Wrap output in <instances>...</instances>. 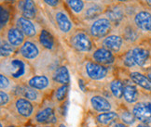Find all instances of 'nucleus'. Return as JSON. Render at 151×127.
Instances as JSON below:
<instances>
[{
	"label": "nucleus",
	"mask_w": 151,
	"mask_h": 127,
	"mask_svg": "<svg viewBox=\"0 0 151 127\" xmlns=\"http://www.w3.org/2000/svg\"><path fill=\"white\" fill-rule=\"evenodd\" d=\"M5 70V75H7L13 81L29 80L32 76L31 67L25 60L22 57H9L5 60V68L1 69V72Z\"/></svg>",
	"instance_id": "1"
},
{
	"label": "nucleus",
	"mask_w": 151,
	"mask_h": 127,
	"mask_svg": "<svg viewBox=\"0 0 151 127\" xmlns=\"http://www.w3.org/2000/svg\"><path fill=\"white\" fill-rule=\"evenodd\" d=\"M114 25L104 15L91 22L89 28V34L91 38L104 39L112 32Z\"/></svg>",
	"instance_id": "2"
},
{
	"label": "nucleus",
	"mask_w": 151,
	"mask_h": 127,
	"mask_svg": "<svg viewBox=\"0 0 151 127\" xmlns=\"http://www.w3.org/2000/svg\"><path fill=\"white\" fill-rule=\"evenodd\" d=\"M70 45L73 48L82 53H88L91 51L93 47L91 35L89 33L84 31H76L73 33L70 37Z\"/></svg>",
	"instance_id": "3"
},
{
	"label": "nucleus",
	"mask_w": 151,
	"mask_h": 127,
	"mask_svg": "<svg viewBox=\"0 0 151 127\" xmlns=\"http://www.w3.org/2000/svg\"><path fill=\"white\" fill-rule=\"evenodd\" d=\"M12 107L15 114L22 119H30L35 115V104L22 96H15L12 104Z\"/></svg>",
	"instance_id": "4"
},
{
	"label": "nucleus",
	"mask_w": 151,
	"mask_h": 127,
	"mask_svg": "<svg viewBox=\"0 0 151 127\" xmlns=\"http://www.w3.org/2000/svg\"><path fill=\"white\" fill-rule=\"evenodd\" d=\"M104 16L112 22L114 27H119L125 22L126 18V9L122 4H111L106 6Z\"/></svg>",
	"instance_id": "5"
},
{
	"label": "nucleus",
	"mask_w": 151,
	"mask_h": 127,
	"mask_svg": "<svg viewBox=\"0 0 151 127\" xmlns=\"http://www.w3.org/2000/svg\"><path fill=\"white\" fill-rule=\"evenodd\" d=\"M132 23L141 33L151 35V11L147 9L138 10L132 17Z\"/></svg>",
	"instance_id": "6"
},
{
	"label": "nucleus",
	"mask_w": 151,
	"mask_h": 127,
	"mask_svg": "<svg viewBox=\"0 0 151 127\" xmlns=\"http://www.w3.org/2000/svg\"><path fill=\"white\" fill-rule=\"evenodd\" d=\"M15 96H22L24 99L30 100L34 104L40 105L43 101V93L41 91L37 90L33 87H30L27 84H21L18 85L13 91Z\"/></svg>",
	"instance_id": "7"
},
{
	"label": "nucleus",
	"mask_w": 151,
	"mask_h": 127,
	"mask_svg": "<svg viewBox=\"0 0 151 127\" xmlns=\"http://www.w3.org/2000/svg\"><path fill=\"white\" fill-rule=\"evenodd\" d=\"M33 122L37 125H53L57 122V118L54 111L53 106H43L35 113Z\"/></svg>",
	"instance_id": "8"
},
{
	"label": "nucleus",
	"mask_w": 151,
	"mask_h": 127,
	"mask_svg": "<svg viewBox=\"0 0 151 127\" xmlns=\"http://www.w3.org/2000/svg\"><path fill=\"white\" fill-rule=\"evenodd\" d=\"M131 111L134 115L136 121L148 124L151 123V102L148 101L136 102L132 107Z\"/></svg>",
	"instance_id": "9"
},
{
	"label": "nucleus",
	"mask_w": 151,
	"mask_h": 127,
	"mask_svg": "<svg viewBox=\"0 0 151 127\" xmlns=\"http://www.w3.org/2000/svg\"><path fill=\"white\" fill-rule=\"evenodd\" d=\"M85 72L91 80L101 81L104 80L108 74V68L104 65L99 64L94 61H87L85 63Z\"/></svg>",
	"instance_id": "10"
},
{
	"label": "nucleus",
	"mask_w": 151,
	"mask_h": 127,
	"mask_svg": "<svg viewBox=\"0 0 151 127\" xmlns=\"http://www.w3.org/2000/svg\"><path fill=\"white\" fill-rule=\"evenodd\" d=\"M54 21L58 30L63 34H69L73 31L74 23L65 10L57 9L54 13Z\"/></svg>",
	"instance_id": "11"
},
{
	"label": "nucleus",
	"mask_w": 151,
	"mask_h": 127,
	"mask_svg": "<svg viewBox=\"0 0 151 127\" xmlns=\"http://www.w3.org/2000/svg\"><path fill=\"white\" fill-rule=\"evenodd\" d=\"M14 24L15 26L20 29L24 34L25 37L28 38H33L37 36L38 33L37 25L34 23L32 20H29L27 18H24L21 15H18L14 20Z\"/></svg>",
	"instance_id": "12"
},
{
	"label": "nucleus",
	"mask_w": 151,
	"mask_h": 127,
	"mask_svg": "<svg viewBox=\"0 0 151 127\" xmlns=\"http://www.w3.org/2000/svg\"><path fill=\"white\" fill-rule=\"evenodd\" d=\"M5 39L15 48H20L26 41L25 35L15 25H9L5 29Z\"/></svg>",
	"instance_id": "13"
},
{
	"label": "nucleus",
	"mask_w": 151,
	"mask_h": 127,
	"mask_svg": "<svg viewBox=\"0 0 151 127\" xmlns=\"http://www.w3.org/2000/svg\"><path fill=\"white\" fill-rule=\"evenodd\" d=\"M124 43L120 33H111L103 39L102 47L113 52L114 54H119L122 51Z\"/></svg>",
	"instance_id": "14"
},
{
	"label": "nucleus",
	"mask_w": 151,
	"mask_h": 127,
	"mask_svg": "<svg viewBox=\"0 0 151 127\" xmlns=\"http://www.w3.org/2000/svg\"><path fill=\"white\" fill-rule=\"evenodd\" d=\"M89 102L91 109L98 113L111 111L113 109V105L111 101L100 94H94L91 96Z\"/></svg>",
	"instance_id": "15"
},
{
	"label": "nucleus",
	"mask_w": 151,
	"mask_h": 127,
	"mask_svg": "<svg viewBox=\"0 0 151 127\" xmlns=\"http://www.w3.org/2000/svg\"><path fill=\"white\" fill-rule=\"evenodd\" d=\"M19 55L25 60H35L40 55V48L37 43L31 40H26L19 48Z\"/></svg>",
	"instance_id": "16"
},
{
	"label": "nucleus",
	"mask_w": 151,
	"mask_h": 127,
	"mask_svg": "<svg viewBox=\"0 0 151 127\" xmlns=\"http://www.w3.org/2000/svg\"><path fill=\"white\" fill-rule=\"evenodd\" d=\"M17 9L21 16L29 20H35L37 15V7L34 0H19Z\"/></svg>",
	"instance_id": "17"
},
{
	"label": "nucleus",
	"mask_w": 151,
	"mask_h": 127,
	"mask_svg": "<svg viewBox=\"0 0 151 127\" xmlns=\"http://www.w3.org/2000/svg\"><path fill=\"white\" fill-rule=\"evenodd\" d=\"M106 6L98 3H89L86 4L85 10L80 17L84 21H95L96 19L102 17L106 11Z\"/></svg>",
	"instance_id": "18"
},
{
	"label": "nucleus",
	"mask_w": 151,
	"mask_h": 127,
	"mask_svg": "<svg viewBox=\"0 0 151 127\" xmlns=\"http://www.w3.org/2000/svg\"><path fill=\"white\" fill-rule=\"evenodd\" d=\"M91 59L94 62L102 65H111L115 62V55L113 52L103 47L96 48L91 54Z\"/></svg>",
	"instance_id": "19"
},
{
	"label": "nucleus",
	"mask_w": 151,
	"mask_h": 127,
	"mask_svg": "<svg viewBox=\"0 0 151 127\" xmlns=\"http://www.w3.org/2000/svg\"><path fill=\"white\" fill-rule=\"evenodd\" d=\"M120 26L122 27L120 34L125 43L134 44L138 41L141 33L138 31V29L132 22H123Z\"/></svg>",
	"instance_id": "20"
},
{
	"label": "nucleus",
	"mask_w": 151,
	"mask_h": 127,
	"mask_svg": "<svg viewBox=\"0 0 151 127\" xmlns=\"http://www.w3.org/2000/svg\"><path fill=\"white\" fill-rule=\"evenodd\" d=\"M26 84L42 92L50 87L51 80L46 75H35L26 81Z\"/></svg>",
	"instance_id": "21"
},
{
	"label": "nucleus",
	"mask_w": 151,
	"mask_h": 127,
	"mask_svg": "<svg viewBox=\"0 0 151 127\" xmlns=\"http://www.w3.org/2000/svg\"><path fill=\"white\" fill-rule=\"evenodd\" d=\"M51 79L54 83L58 84H69V83H70V74H69L67 67L59 66L58 68H56L53 72H52Z\"/></svg>",
	"instance_id": "22"
},
{
	"label": "nucleus",
	"mask_w": 151,
	"mask_h": 127,
	"mask_svg": "<svg viewBox=\"0 0 151 127\" xmlns=\"http://www.w3.org/2000/svg\"><path fill=\"white\" fill-rule=\"evenodd\" d=\"M118 120H119V114L114 111L99 113L96 116V123L101 127H109Z\"/></svg>",
	"instance_id": "23"
},
{
	"label": "nucleus",
	"mask_w": 151,
	"mask_h": 127,
	"mask_svg": "<svg viewBox=\"0 0 151 127\" xmlns=\"http://www.w3.org/2000/svg\"><path fill=\"white\" fill-rule=\"evenodd\" d=\"M130 79L132 80V82L140 86L144 90L151 92V80L147 75L139 72H130Z\"/></svg>",
	"instance_id": "24"
},
{
	"label": "nucleus",
	"mask_w": 151,
	"mask_h": 127,
	"mask_svg": "<svg viewBox=\"0 0 151 127\" xmlns=\"http://www.w3.org/2000/svg\"><path fill=\"white\" fill-rule=\"evenodd\" d=\"M38 42L42 48L47 50H52L55 48V39L50 32L41 29L38 34Z\"/></svg>",
	"instance_id": "25"
},
{
	"label": "nucleus",
	"mask_w": 151,
	"mask_h": 127,
	"mask_svg": "<svg viewBox=\"0 0 151 127\" xmlns=\"http://www.w3.org/2000/svg\"><path fill=\"white\" fill-rule=\"evenodd\" d=\"M132 56H133V59H134L136 65L139 67L144 66V64L147 62L149 57V51L144 48L136 47V48H132Z\"/></svg>",
	"instance_id": "26"
},
{
	"label": "nucleus",
	"mask_w": 151,
	"mask_h": 127,
	"mask_svg": "<svg viewBox=\"0 0 151 127\" xmlns=\"http://www.w3.org/2000/svg\"><path fill=\"white\" fill-rule=\"evenodd\" d=\"M123 99L128 104H135L139 100V92L132 84H125Z\"/></svg>",
	"instance_id": "27"
},
{
	"label": "nucleus",
	"mask_w": 151,
	"mask_h": 127,
	"mask_svg": "<svg viewBox=\"0 0 151 127\" xmlns=\"http://www.w3.org/2000/svg\"><path fill=\"white\" fill-rule=\"evenodd\" d=\"M124 84L122 81L119 79H115L111 81L109 84V89L111 92L112 96L116 99H123V93H124Z\"/></svg>",
	"instance_id": "28"
},
{
	"label": "nucleus",
	"mask_w": 151,
	"mask_h": 127,
	"mask_svg": "<svg viewBox=\"0 0 151 127\" xmlns=\"http://www.w3.org/2000/svg\"><path fill=\"white\" fill-rule=\"evenodd\" d=\"M71 12L76 16H81L85 10L86 4L83 0H65Z\"/></svg>",
	"instance_id": "29"
},
{
	"label": "nucleus",
	"mask_w": 151,
	"mask_h": 127,
	"mask_svg": "<svg viewBox=\"0 0 151 127\" xmlns=\"http://www.w3.org/2000/svg\"><path fill=\"white\" fill-rule=\"evenodd\" d=\"M118 114H119V119L120 122H122L123 123L127 124V125H132L135 123V117L134 115L132 114V112L129 109H126L124 108H121L118 111Z\"/></svg>",
	"instance_id": "30"
},
{
	"label": "nucleus",
	"mask_w": 151,
	"mask_h": 127,
	"mask_svg": "<svg viewBox=\"0 0 151 127\" xmlns=\"http://www.w3.org/2000/svg\"><path fill=\"white\" fill-rule=\"evenodd\" d=\"M16 51V48L11 45L5 38H1V43H0V53H1V57L5 59H9L11 57Z\"/></svg>",
	"instance_id": "31"
},
{
	"label": "nucleus",
	"mask_w": 151,
	"mask_h": 127,
	"mask_svg": "<svg viewBox=\"0 0 151 127\" xmlns=\"http://www.w3.org/2000/svg\"><path fill=\"white\" fill-rule=\"evenodd\" d=\"M0 82H1L0 83V87H1V90L3 91L12 92L17 87V85L14 84V81L8 77L7 75H5L4 73L0 74Z\"/></svg>",
	"instance_id": "32"
},
{
	"label": "nucleus",
	"mask_w": 151,
	"mask_h": 127,
	"mask_svg": "<svg viewBox=\"0 0 151 127\" xmlns=\"http://www.w3.org/2000/svg\"><path fill=\"white\" fill-rule=\"evenodd\" d=\"M11 18V13L10 10L8 9L7 6H5L2 4L1 6V31H4V28L6 29L8 27V24L10 21Z\"/></svg>",
	"instance_id": "33"
},
{
	"label": "nucleus",
	"mask_w": 151,
	"mask_h": 127,
	"mask_svg": "<svg viewBox=\"0 0 151 127\" xmlns=\"http://www.w3.org/2000/svg\"><path fill=\"white\" fill-rule=\"evenodd\" d=\"M68 89H69V85L68 84L59 86V87L55 90V94H54L55 100L57 102H60V103L65 101V99H66L67 93H68Z\"/></svg>",
	"instance_id": "34"
},
{
	"label": "nucleus",
	"mask_w": 151,
	"mask_h": 127,
	"mask_svg": "<svg viewBox=\"0 0 151 127\" xmlns=\"http://www.w3.org/2000/svg\"><path fill=\"white\" fill-rule=\"evenodd\" d=\"M13 100H14L13 96H11L9 92L1 90V92H0V104H1V108L2 109L4 107L11 105L12 102H13Z\"/></svg>",
	"instance_id": "35"
},
{
	"label": "nucleus",
	"mask_w": 151,
	"mask_h": 127,
	"mask_svg": "<svg viewBox=\"0 0 151 127\" xmlns=\"http://www.w3.org/2000/svg\"><path fill=\"white\" fill-rule=\"evenodd\" d=\"M122 61H123V64L128 68H132V67H136L137 66L135 61H134V59H133L132 49L128 50L126 53L123 55Z\"/></svg>",
	"instance_id": "36"
},
{
	"label": "nucleus",
	"mask_w": 151,
	"mask_h": 127,
	"mask_svg": "<svg viewBox=\"0 0 151 127\" xmlns=\"http://www.w3.org/2000/svg\"><path fill=\"white\" fill-rule=\"evenodd\" d=\"M42 1L50 8H58L61 5V0H42Z\"/></svg>",
	"instance_id": "37"
},
{
	"label": "nucleus",
	"mask_w": 151,
	"mask_h": 127,
	"mask_svg": "<svg viewBox=\"0 0 151 127\" xmlns=\"http://www.w3.org/2000/svg\"><path fill=\"white\" fill-rule=\"evenodd\" d=\"M109 127H129V125H127V124L123 123L122 122H120L119 120H118L117 122H115L114 123H112Z\"/></svg>",
	"instance_id": "38"
},
{
	"label": "nucleus",
	"mask_w": 151,
	"mask_h": 127,
	"mask_svg": "<svg viewBox=\"0 0 151 127\" xmlns=\"http://www.w3.org/2000/svg\"><path fill=\"white\" fill-rule=\"evenodd\" d=\"M140 3L147 8H151V0H139Z\"/></svg>",
	"instance_id": "39"
},
{
	"label": "nucleus",
	"mask_w": 151,
	"mask_h": 127,
	"mask_svg": "<svg viewBox=\"0 0 151 127\" xmlns=\"http://www.w3.org/2000/svg\"><path fill=\"white\" fill-rule=\"evenodd\" d=\"M78 85H79L80 89L82 90L83 92L86 91V88H85V82H84V80H83V79H79V80H78Z\"/></svg>",
	"instance_id": "40"
},
{
	"label": "nucleus",
	"mask_w": 151,
	"mask_h": 127,
	"mask_svg": "<svg viewBox=\"0 0 151 127\" xmlns=\"http://www.w3.org/2000/svg\"><path fill=\"white\" fill-rule=\"evenodd\" d=\"M114 1L116 3H118V4H125V3L132 1V0H114Z\"/></svg>",
	"instance_id": "41"
},
{
	"label": "nucleus",
	"mask_w": 151,
	"mask_h": 127,
	"mask_svg": "<svg viewBox=\"0 0 151 127\" xmlns=\"http://www.w3.org/2000/svg\"><path fill=\"white\" fill-rule=\"evenodd\" d=\"M135 127H150L148 123H140L135 125Z\"/></svg>",
	"instance_id": "42"
},
{
	"label": "nucleus",
	"mask_w": 151,
	"mask_h": 127,
	"mask_svg": "<svg viewBox=\"0 0 151 127\" xmlns=\"http://www.w3.org/2000/svg\"><path fill=\"white\" fill-rule=\"evenodd\" d=\"M2 1L6 2V3H15V2H18L19 0H2Z\"/></svg>",
	"instance_id": "43"
},
{
	"label": "nucleus",
	"mask_w": 151,
	"mask_h": 127,
	"mask_svg": "<svg viewBox=\"0 0 151 127\" xmlns=\"http://www.w3.org/2000/svg\"><path fill=\"white\" fill-rule=\"evenodd\" d=\"M37 127H53L51 124H47V125H37Z\"/></svg>",
	"instance_id": "44"
},
{
	"label": "nucleus",
	"mask_w": 151,
	"mask_h": 127,
	"mask_svg": "<svg viewBox=\"0 0 151 127\" xmlns=\"http://www.w3.org/2000/svg\"><path fill=\"white\" fill-rule=\"evenodd\" d=\"M147 77H148V78H149V79L151 80V72H147Z\"/></svg>",
	"instance_id": "45"
},
{
	"label": "nucleus",
	"mask_w": 151,
	"mask_h": 127,
	"mask_svg": "<svg viewBox=\"0 0 151 127\" xmlns=\"http://www.w3.org/2000/svg\"><path fill=\"white\" fill-rule=\"evenodd\" d=\"M1 127H4V126L1 124ZM5 127H15V126L14 125H9V126H5Z\"/></svg>",
	"instance_id": "46"
},
{
	"label": "nucleus",
	"mask_w": 151,
	"mask_h": 127,
	"mask_svg": "<svg viewBox=\"0 0 151 127\" xmlns=\"http://www.w3.org/2000/svg\"><path fill=\"white\" fill-rule=\"evenodd\" d=\"M58 127H66V126H65V124H63V123H62V124H60V125L58 126Z\"/></svg>",
	"instance_id": "47"
},
{
	"label": "nucleus",
	"mask_w": 151,
	"mask_h": 127,
	"mask_svg": "<svg viewBox=\"0 0 151 127\" xmlns=\"http://www.w3.org/2000/svg\"><path fill=\"white\" fill-rule=\"evenodd\" d=\"M83 1H84V2H85V1H86V2H91L92 0H83Z\"/></svg>",
	"instance_id": "48"
}]
</instances>
